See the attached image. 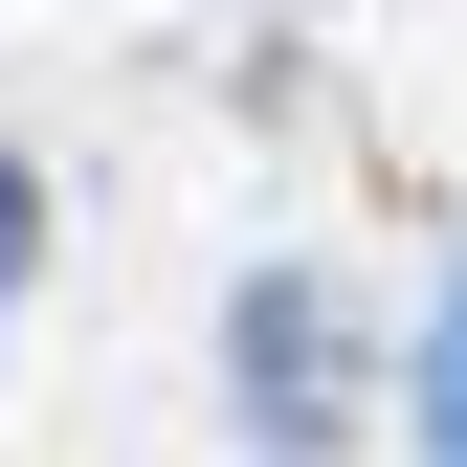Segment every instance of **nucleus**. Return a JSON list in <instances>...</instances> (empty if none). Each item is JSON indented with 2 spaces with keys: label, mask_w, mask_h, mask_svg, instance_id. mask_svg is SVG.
Segmentation results:
<instances>
[{
  "label": "nucleus",
  "mask_w": 467,
  "mask_h": 467,
  "mask_svg": "<svg viewBox=\"0 0 467 467\" xmlns=\"http://www.w3.org/2000/svg\"><path fill=\"white\" fill-rule=\"evenodd\" d=\"M23 267H45V179L0 156V312H23Z\"/></svg>",
  "instance_id": "obj_3"
},
{
  "label": "nucleus",
  "mask_w": 467,
  "mask_h": 467,
  "mask_svg": "<svg viewBox=\"0 0 467 467\" xmlns=\"http://www.w3.org/2000/svg\"><path fill=\"white\" fill-rule=\"evenodd\" d=\"M223 357H245V423L267 445H334V423H357V357H334V289L312 267H267L245 312H223Z\"/></svg>",
  "instance_id": "obj_1"
},
{
  "label": "nucleus",
  "mask_w": 467,
  "mask_h": 467,
  "mask_svg": "<svg viewBox=\"0 0 467 467\" xmlns=\"http://www.w3.org/2000/svg\"><path fill=\"white\" fill-rule=\"evenodd\" d=\"M400 423H423V445L467 467V289H445V334H423V400H400Z\"/></svg>",
  "instance_id": "obj_2"
}]
</instances>
